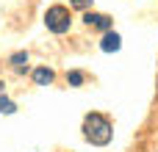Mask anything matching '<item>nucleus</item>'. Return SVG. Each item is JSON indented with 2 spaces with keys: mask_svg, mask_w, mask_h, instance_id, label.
<instances>
[{
  "mask_svg": "<svg viewBox=\"0 0 158 152\" xmlns=\"http://www.w3.org/2000/svg\"><path fill=\"white\" fill-rule=\"evenodd\" d=\"M83 138L89 141V144H94V147H106V144H111V138H114V125H111V119L108 116H103V114H86V119H83Z\"/></svg>",
  "mask_w": 158,
  "mask_h": 152,
  "instance_id": "f257e3e1",
  "label": "nucleus"
},
{
  "mask_svg": "<svg viewBox=\"0 0 158 152\" xmlns=\"http://www.w3.org/2000/svg\"><path fill=\"white\" fill-rule=\"evenodd\" d=\"M44 25H47V30L56 33V36L67 33L69 25H72V14H69V8H67V6H50V8L44 11Z\"/></svg>",
  "mask_w": 158,
  "mask_h": 152,
  "instance_id": "f03ea898",
  "label": "nucleus"
},
{
  "mask_svg": "<svg viewBox=\"0 0 158 152\" xmlns=\"http://www.w3.org/2000/svg\"><path fill=\"white\" fill-rule=\"evenodd\" d=\"M83 22L89 25V28H97V30H111V25H114V19L108 17V14H97V11H83Z\"/></svg>",
  "mask_w": 158,
  "mask_h": 152,
  "instance_id": "7ed1b4c3",
  "label": "nucleus"
},
{
  "mask_svg": "<svg viewBox=\"0 0 158 152\" xmlns=\"http://www.w3.org/2000/svg\"><path fill=\"white\" fill-rule=\"evenodd\" d=\"M8 64L14 66V72H17V75H25V72H28V53H25V50L11 53V55H8Z\"/></svg>",
  "mask_w": 158,
  "mask_h": 152,
  "instance_id": "20e7f679",
  "label": "nucleus"
},
{
  "mask_svg": "<svg viewBox=\"0 0 158 152\" xmlns=\"http://www.w3.org/2000/svg\"><path fill=\"white\" fill-rule=\"evenodd\" d=\"M119 47H122V39H119V33H111V30H108V33L103 36V42H100V50H103V53H117Z\"/></svg>",
  "mask_w": 158,
  "mask_h": 152,
  "instance_id": "39448f33",
  "label": "nucleus"
},
{
  "mask_svg": "<svg viewBox=\"0 0 158 152\" xmlns=\"http://www.w3.org/2000/svg\"><path fill=\"white\" fill-rule=\"evenodd\" d=\"M53 78H56V72H53L50 66H36V69H33V83H36V86H50Z\"/></svg>",
  "mask_w": 158,
  "mask_h": 152,
  "instance_id": "423d86ee",
  "label": "nucleus"
},
{
  "mask_svg": "<svg viewBox=\"0 0 158 152\" xmlns=\"http://www.w3.org/2000/svg\"><path fill=\"white\" fill-rule=\"evenodd\" d=\"M0 114H6V116L17 114V102H14V100H8L6 94H0Z\"/></svg>",
  "mask_w": 158,
  "mask_h": 152,
  "instance_id": "0eeeda50",
  "label": "nucleus"
},
{
  "mask_svg": "<svg viewBox=\"0 0 158 152\" xmlns=\"http://www.w3.org/2000/svg\"><path fill=\"white\" fill-rule=\"evenodd\" d=\"M67 83H69V86H81V83H83V72H78V69L67 72Z\"/></svg>",
  "mask_w": 158,
  "mask_h": 152,
  "instance_id": "6e6552de",
  "label": "nucleus"
},
{
  "mask_svg": "<svg viewBox=\"0 0 158 152\" xmlns=\"http://www.w3.org/2000/svg\"><path fill=\"white\" fill-rule=\"evenodd\" d=\"M92 3H94V0H69V6H72V8H78V11H89V8H92Z\"/></svg>",
  "mask_w": 158,
  "mask_h": 152,
  "instance_id": "1a4fd4ad",
  "label": "nucleus"
},
{
  "mask_svg": "<svg viewBox=\"0 0 158 152\" xmlns=\"http://www.w3.org/2000/svg\"><path fill=\"white\" fill-rule=\"evenodd\" d=\"M3 89H6V83H3V80H0V94H3Z\"/></svg>",
  "mask_w": 158,
  "mask_h": 152,
  "instance_id": "9d476101",
  "label": "nucleus"
}]
</instances>
